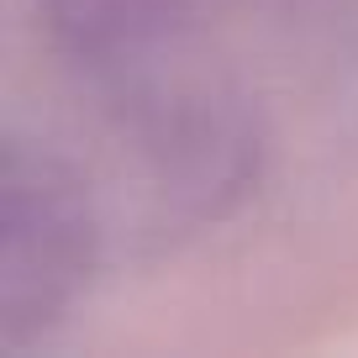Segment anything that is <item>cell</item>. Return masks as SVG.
<instances>
[{
    "label": "cell",
    "instance_id": "7a4b0ae2",
    "mask_svg": "<svg viewBox=\"0 0 358 358\" xmlns=\"http://www.w3.org/2000/svg\"><path fill=\"white\" fill-rule=\"evenodd\" d=\"M48 6H53L58 37L95 69L143 53L169 32V0H48Z\"/></svg>",
    "mask_w": 358,
    "mask_h": 358
},
{
    "label": "cell",
    "instance_id": "6da1fadb",
    "mask_svg": "<svg viewBox=\"0 0 358 358\" xmlns=\"http://www.w3.org/2000/svg\"><path fill=\"white\" fill-rule=\"evenodd\" d=\"M90 211L53 158H6L0 206V322L22 343L48 327L90 274Z\"/></svg>",
    "mask_w": 358,
    "mask_h": 358
}]
</instances>
